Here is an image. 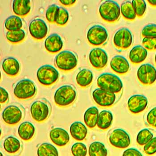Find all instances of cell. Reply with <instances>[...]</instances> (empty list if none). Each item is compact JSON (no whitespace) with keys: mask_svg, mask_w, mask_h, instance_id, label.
<instances>
[{"mask_svg":"<svg viewBox=\"0 0 156 156\" xmlns=\"http://www.w3.org/2000/svg\"><path fill=\"white\" fill-rule=\"evenodd\" d=\"M69 18V14L68 11L64 8L60 7L56 20L55 23L58 26H64L67 23Z\"/></svg>","mask_w":156,"mask_h":156,"instance_id":"37","label":"cell"},{"mask_svg":"<svg viewBox=\"0 0 156 156\" xmlns=\"http://www.w3.org/2000/svg\"><path fill=\"white\" fill-rule=\"evenodd\" d=\"M144 151L148 155H153L156 153V137H153L147 144L144 145Z\"/></svg>","mask_w":156,"mask_h":156,"instance_id":"40","label":"cell"},{"mask_svg":"<svg viewBox=\"0 0 156 156\" xmlns=\"http://www.w3.org/2000/svg\"><path fill=\"white\" fill-rule=\"evenodd\" d=\"M122 156H143V155L137 149L129 148L124 151Z\"/></svg>","mask_w":156,"mask_h":156,"instance_id":"43","label":"cell"},{"mask_svg":"<svg viewBox=\"0 0 156 156\" xmlns=\"http://www.w3.org/2000/svg\"><path fill=\"white\" fill-rule=\"evenodd\" d=\"M59 8L60 7L55 4L52 5L48 8L46 12V17L49 23H55Z\"/></svg>","mask_w":156,"mask_h":156,"instance_id":"35","label":"cell"},{"mask_svg":"<svg viewBox=\"0 0 156 156\" xmlns=\"http://www.w3.org/2000/svg\"><path fill=\"white\" fill-rule=\"evenodd\" d=\"M109 141L113 147L120 149L128 148L131 143L129 134L121 129H115L112 131L109 136Z\"/></svg>","mask_w":156,"mask_h":156,"instance_id":"11","label":"cell"},{"mask_svg":"<svg viewBox=\"0 0 156 156\" xmlns=\"http://www.w3.org/2000/svg\"><path fill=\"white\" fill-rule=\"evenodd\" d=\"M63 42L60 35L53 34L48 37L45 41V49L51 53H56L60 51L63 47Z\"/></svg>","mask_w":156,"mask_h":156,"instance_id":"19","label":"cell"},{"mask_svg":"<svg viewBox=\"0 0 156 156\" xmlns=\"http://www.w3.org/2000/svg\"><path fill=\"white\" fill-rule=\"evenodd\" d=\"M2 66L4 72L9 76H16L20 72V63L17 58L12 57L5 58L3 61Z\"/></svg>","mask_w":156,"mask_h":156,"instance_id":"20","label":"cell"},{"mask_svg":"<svg viewBox=\"0 0 156 156\" xmlns=\"http://www.w3.org/2000/svg\"><path fill=\"white\" fill-rule=\"evenodd\" d=\"M99 110L96 107H91L87 109L84 115L85 124L89 129H94L97 126Z\"/></svg>","mask_w":156,"mask_h":156,"instance_id":"27","label":"cell"},{"mask_svg":"<svg viewBox=\"0 0 156 156\" xmlns=\"http://www.w3.org/2000/svg\"><path fill=\"white\" fill-rule=\"evenodd\" d=\"M101 88H96L93 90L92 97L95 103L101 107H111L118 100V95Z\"/></svg>","mask_w":156,"mask_h":156,"instance_id":"9","label":"cell"},{"mask_svg":"<svg viewBox=\"0 0 156 156\" xmlns=\"http://www.w3.org/2000/svg\"><path fill=\"white\" fill-rule=\"evenodd\" d=\"M12 10L18 17H24L29 13L31 9L30 1L15 0L12 2Z\"/></svg>","mask_w":156,"mask_h":156,"instance_id":"21","label":"cell"},{"mask_svg":"<svg viewBox=\"0 0 156 156\" xmlns=\"http://www.w3.org/2000/svg\"><path fill=\"white\" fill-rule=\"evenodd\" d=\"M70 131L71 136L74 139L78 141H83L86 137L87 129L86 127L80 122H75L70 126Z\"/></svg>","mask_w":156,"mask_h":156,"instance_id":"23","label":"cell"},{"mask_svg":"<svg viewBox=\"0 0 156 156\" xmlns=\"http://www.w3.org/2000/svg\"><path fill=\"white\" fill-rule=\"evenodd\" d=\"M142 43L146 50L149 51L156 50V37H144L142 40Z\"/></svg>","mask_w":156,"mask_h":156,"instance_id":"41","label":"cell"},{"mask_svg":"<svg viewBox=\"0 0 156 156\" xmlns=\"http://www.w3.org/2000/svg\"><path fill=\"white\" fill-rule=\"evenodd\" d=\"M148 100L142 95H135L131 96L128 101V107L129 111L134 114H139L147 108Z\"/></svg>","mask_w":156,"mask_h":156,"instance_id":"16","label":"cell"},{"mask_svg":"<svg viewBox=\"0 0 156 156\" xmlns=\"http://www.w3.org/2000/svg\"><path fill=\"white\" fill-rule=\"evenodd\" d=\"M1 156H3L2 154V153H1Z\"/></svg>","mask_w":156,"mask_h":156,"instance_id":"48","label":"cell"},{"mask_svg":"<svg viewBox=\"0 0 156 156\" xmlns=\"http://www.w3.org/2000/svg\"><path fill=\"white\" fill-rule=\"evenodd\" d=\"M108 37V33L106 29L101 25L92 26L87 31V40L92 46L105 45L107 42Z\"/></svg>","mask_w":156,"mask_h":156,"instance_id":"8","label":"cell"},{"mask_svg":"<svg viewBox=\"0 0 156 156\" xmlns=\"http://www.w3.org/2000/svg\"><path fill=\"white\" fill-rule=\"evenodd\" d=\"M72 153L73 156H86L87 148L83 143L77 142L72 145Z\"/></svg>","mask_w":156,"mask_h":156,"instance_id":"38","label":"cell"},{"mask_svg":"<svg viewBox=\"0 0 156 156\" xmlns=\"http://www.w3.org/2000/svg\"><path fill=\"white\" fill-rule=\"evenodd\" d=\"M99 13L104 21L115 23L120 18V9L119 5L113 1H106L99 8Z\"/></svg>","mask_w":156,"mask_h":156,"instance_id":"4","label":"cell"},{"mask_svg":"<svg viewBox=\"0 0 156 156\" xmlns=\"http://www.w3.org/2000/svg\"><path fill=\"white\" fill-rule=\"evenodd\" d=\"M37 76L38 81L42 85L50 86L57 82L59 79V74L53 66L44 65L38 68Z\"/></svg>","mask_w":156,"mask_h":156,"instance_id":"7","label":"cell"},{"mask_svg":"<svg viewBox=\"0 0 156 156\" xmlns=\"http://www.w3.org/2000/svg\"><path fill=\"white\" fill-rule=\"evenodd\" d=\"M37 91L34 82L29 79H25L19 81L16 83L13 89V93L15 97L19 100H28L35 96Z\"/></svg>","mask_w":156,"mask_h":156,"instance_id":"3","label":"cell"},{"mask_svg":"<svg viewBox=\"0 0 156 156\" xmlns=\"http://www.w3.org/2000/svg\"><path fill=\"white\" fill-rule=\"evenodd\" d=\"M89 59L90 64L94 68L101 70L107 65L108 55L106 52L101 48H94L89 53Z\"/></svg>","mask_w":156,"mask_h":156,"instance_id":"15","label":"cell"},{"mask_svg":"<svg viewBox=\"0 0 156 156\" xmlns=\"http://www.w3.org/2000/svg\"><path fill=\"white\" fill-rule=\"evenodd\" d=\"M3 147L5 152L9 154H15L20 151L21 143L16 137L10 136L5 140Z\"/></svg>","mask_w":156,"mask_h":156,"instance_id":"28","label":"cell"},{"mask_svg":"<svg viewBox=\"0 0 156 156\" xmlns=\"http://www.w3.org/2000/svg\"><path fill=\"white\" fill-rule=\"evenodd\" d=\"M139 81L144 85H151L156 81V69L154 66L145 63L140 66L137 72Z\"/></svg>","mask_w":156,"mask_h":156,"instance_id":"12","label":"cell"},{"mask_svg":"<svg viewBox=\"0 0 156 156\" xmlns=\"http://www.w3.org/2000/svg\"><path fill=\"white\" fill-rule=\"evenodd\" d=\"M146 122L149 126L156 129V107L148 112L146 116Z\"/></svg>","mask_w":156,"mask_h":156,"instance_id":"42","label":"cell"},{"mask_svg":"<svg viewBox=\"0 0 156 156\" xmlns=\"http://www.w3.org/2000/svg\"><path fill=\"white\" fill-rule=\"evenodd\" d=\"M97 84L99 88L116 94H120L123 89V83L120 78L111 73L100 75L97 79Z\"/></svg>","mask_w":156,"mask_h":156,"instance_id":"1","label":"cell"},{"mask_svg":"<svg viewBox=\"0 0 156 156\" xmlns=\"http://www.w3.org/2000/svg\"><path fill=\"white\" fill-rule=\"evenodd\" d=\"M93 74L89 69L84 68L78 72L76 77L77 83L83 88L88 87L92 83Z\"/></svg>","mask_w":156,"mask_h":156,"instance_id":"25","label":"cell"},{"mask_svg":"<svg viewBox=\"0 0 156 156\" xmlns=\"http://www.w3.org/2000/svg\"><path fill=\"white\" fill-rule=\"evenodd\" d=\"M51 112L50 103L46 99H40L34 102L30 107L32 117L38 123L44 122L48 119Z\"/></svg>","mask_w":156,"mask_h":156,"instance_id":"6","label":"cell"},{"mask_svg":"<svg viewBox=\"0 0 156 156\" xmlns=\"http://www.w3.org/2000/svg\"><path fill=\"white\" fill-rule=\"evenodd\" d=\"M120 11L123 17L126 20L133 21L136 18L135 11L130 1H126L122 3Z\"/></svg>","mask_w":156,"mask_h":156,"instance_id":"32","label":"cell"},{"mask_svg":"<svg viewBox=\"0 0 156 156\" xmlns=\"http://www.w3.org/2000/svg\"><path fill=\"white\" fill-rule=\"evenodd\" d=\"M37 155V156H58V153L52 144L44 143L38 146Z\"/></svg>","mask_w":156,"mask_h":156,"instance_id":"31","label":"cell"},{"mask_svg":"<svg viewBox=\"0 0 156 156\" xmlns=\"http://www.w3.org/2000/svg\"><path fill=\"white\" fill-rule=\"evenodd\" d=\"M147 55V50L144 47L137 45L131 50L129 54V58L133 64H138L143 62Z\"/></svg>","mask_w":156,"mask_h":156,"instance_id":"22","label":"cell"},{"mask_svg":"<svg viewBox=\"0 0 156 156\" xmlns=\"http://www.w3.org/2000/svg\"><path fill=\"white\" fill-rule=\"evenodd\" d=\"M154 137V134L149 129H144L139 132L136 142L140 146H144Z\"/></svg>","mask_w":156,"mask_h":156,"instance_id":"34","label":"cell"},{"mask_svg":"<svg viewBox=\"0 0 156 156\" xmlns=\"http://www.w3.org/2000/svg\"><path fill=\"white\" fill-rule=\"evenodd\" d=\"M148 2L150 5L154 7H156V0H149Z\"/></svg>","mask_w":156,"mask_h":156,"instance_id":"46","label":"cell"},{"mask_svg":"<svg viewBox=\"0 0 156 156\" xmlns=\"http://www.w3.org/2000/svg\"><path fill=\"white\" fill-rule=\"evenodd\" d=\"M115 47L119 50H127L132 45L133 36L131 32L126 28L118 30L113 37Z\"/></svg>","mask_w":156,"mask_h":156,"instance_id":"13","label":"cell"},{"mask_svg":"<svg viewBox=\"0 0 156 156\" xmlns=\"http://www.w3.org/2000/svg\"><path fill=\"white\" fill-rule=\"evenodd\" d=\"M155 63L156 64V54L155 55Z\"/></svg>","mask_w":156,"mask_h":156,"instance_id":"47","label":"cell"},{"mask_svg":"<svg viewBox=\"0 0 156 156\" xmlns=\"http://www.w3.org/2000/svg\"><path fill=\"white\" fill-rule=\"evenodd\" d=\"M132 4L136 16L139 18L144 15L146 9V4L143 0H133Z\"/></svg>","mask_w":156,"mask_h":156,"instance_id":"36","label":"cell"},{"mask_svg":"<svg viewBox=\"0 0 156 156\" xmlns=\"http://www.w3.org/2000/svg\"><path fill=\"white\" fill-rule=\"evenodd\" d=\"M61 3L65 6H71L76 3V1L74 0H60Z\"/></svg>","mask_w":156,"mask_h":156,"instance_id":"45","label":"cell"},{"mask_svg":"<svg viewBox=\"0 0 156 156\" xmlns=\"http://www.w3.org/2000/svg\"><path fill=\"white\" fill-rule=\"evenodd\" d=\"M141 35L143 37H156V24H150L143 28L141 31Z\"/></svg>","mask_w":156,"mask_h":156,"instance_id":"39","label":"cell"},{"mask_svg":"<svg viewBox=\"0 0 156 156\" xmlns=\"http://www.w3.org/2000/svg\"><path fill=\"white\" fill-rule=\"evenodd\" d=\"M2 116L5 124L14 126L19 123L23 118V108L18 105H10L4 110Z\"/></svg>","mask_w":156,"mask_h":156,"instance_id":"10","label":"cell"},{"mask_svg":"<svg viewBox=\"0 0 156 156\" xmlns=\"http://www.w3.org/2000/svg\"><path fill=\"white\" fill-rule=\"evenodd\" d=\"M5 28L8 31H15L22 29L23 26V19L20 17L12 15L7 18L4 23Z\"/></svg>","mask_w":156,"mask_h":156,"instance_id":"29","label":"cell"},{"mask_svg":"<svg viewBox=\"0 0 156 156\" xmlns=\"http://www.w3.org/2000/svg\"><path fill=\"white\" fill-rule=\"evenodd\" d=\"M76 97V88L71 85H64L55 92L54 101L56 105L58 106L66 107L74 103Z\"/></svg>","mask_w":156,"mask_h":156,"instance_id":"2","label":"cell"},{"mask_svg":"<svg viewBox=\"0 0 156 156\" xmlns=\"http://www.w3.org/2000/svg\"><path fill=\"white\" fill-rule=\"evenodd\" d=\"M113 120V115L111 112L107 110L102 111L99 113L97 127L102 130H106L110 128Z\"/></svg>","mask_w":156,"mask_h":156,"instance_id":"26","label":"cell"},{"mask_svg":"<svg viewBox=\"0 0 156 156\" xmlns=\"http://www.w3.org/2000/svg\"><path fill=\"white\" fill-rule=\"evenodd\" d=\"M29 30L31 36L34 39L41 40L48 35L49 28L44 20L37 18L33 19L30 23Z\"/></svg>","mask_w":156,"mask_h":156,"instance_id":"14","label":"cell"},{"mask_svg":"<svg viewBox=\"0 0 156 156\" xmlns=\"http://www.w3.org/2000/svg\"><path fill=\"white\" fill-rule=\"evenodd\" d=\"M35 133V127L29 122H24L18 127V135L20 138L25 141L31 140L34 136Z\"/></svg>","mask_w":156,"mask_h":156,"instance_id":"24","label":"cell"},{"mask_svg":"<svg viewBox=\"0 0 156 156\" xmlns=\"http://www.w3.org/2000/svg\"><path fill=\"white\" fill-rule=\"evenodd\" d=\"M26 36V32L23 29L15 31H8L6 34L7 40L10 43L16 44L23 42Z\"/></svg>","mask_w":156,"mask_h":156,"instance_id":"33","label":"cell"},{"mask_svg":"<svg viewBox=\"0 0 156 156\" xmlns=\"http://www.w3.org/2000/svg\"><path fill=\"white\" fill-rule=\"evenodd\" d=\"M1 104H4L7 103L9 99V95L8 92L4 88L1 87Z\"/></svg>","mask_w":156,"mask_h":156,"instance_id":"44","label":"cell"},{"mask_svg":"<svg viewBox=\"0 0 156 156\" xmlns=\"http://www.w3.org/2000/svg\"><path fill=\"white\" fill-rule=\"evenodd\" d=\"M89 156H108V152L105 144L101 142H93L90 144L88 150Z\"/></svg>","mask_w":156,"mask_h":156,"instance_id":"30","label":"cell"},{"mask_svg":"<svg viewBox=\"0 0 156 156\" xmlns=\"http://www.w3.org/2000/svg\"><path fill=\"white\" fill-rule=\"evenodd\" d=\"M77 55L70 51L60 52L55 58V62L57 67L61 71L69 72L74 70L78 64Z\"/></svg>","mask_w":156,"mask_h":156,"instance_id":"5","label":"cell"},{"mask_svg":"<svg viewBox=\"0 0 156 156\" xmlns=\"http://www.w3.org/2000/svg\"><path fill=\"white\" fill-rule=\"evenodd\" d=\"M50 137L52 142L59 147L65 146L70 141L69 134L62 128L53 129L50 131Z\"/></svg>","mask_w":156,"mask_h":156,"instance_id":"17","label":"cell"},{"mask_svg":"<svg viewBox=\"0 0 156 156\" xmlns=\"http://www.w3.org/2000/svg\"><path fill=\"white\" fill-rule=\"evenodd\" d=\"M110 66L115 72L119 75L126 74L130 69L129 62L121 55H115L113 57L111 61Z\"/></svg>","mask_w":156,"mask_h":156,"instance_id":"18","label":"cell"}]
</instances>
